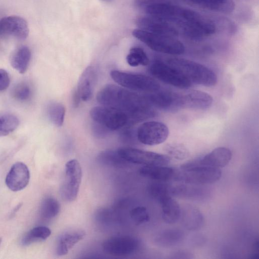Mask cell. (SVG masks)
I'll use <instances>...</instances> for the list:
<instances>
[{"label":"cell","instance_id":"cell-15","mask_svg":"<svg viewBox=\"0 0 259 259\" xmlns=\"http://www.w3.org/2000/svg\"><path fill=\"white\" fill-rule=\"evenodd\" d=\"M136 24L139 29L152 33L173 37L179 35V30L171 24L149 15L138 18Z\"/></svg>","mask_w":259,"mask_h":259},{"label":"cell","instance_id":"cell-25","mask_svg":"<svg viewBox=\"0 0 259 259\" xmlns=\"http://www.w3.org/2000/svg\"><path fill=\"white\" fill-rule=\"evenodd\" d=\"M185 237L184 233L178 229H167L159 232L154 238L159 246L169 247L181 243Z\"/></svg>","mask_w":259,"mask_h":259},{"label":"cell","instance_id":"cell-6","mask_svg":"<svg viewBox=\"0 0 259 259\" xmlns=\"http://www.w3.org/2000/svg\"><path fill=\"white\" fill-rule=\"evenodd\" d=\"M221 176L220 168L195 166L181 168L180 170L177 169L175 181L195 185H206L218 181Z\"/></svg>","mask_w":259,"mask_h":259},{"label":"cell","instance_id":"cell-8","mask_svg":"<svg viewBox=\"0 0 259 259\" xmlns=\"http://www.w3.org/2000/svg\"><path fill=\"white\" fill-rule=\"evenodd\" d=\"M117 151L127 162L144 166H164L168 165L170 162L168 156L153 152L131 147H123Z\"/></svg>","mask_w":259,"mask_h":259},{"label":"cell","instance_id":"cell-30","mask_svg":"<svg viewBox=\"0 0 259 259\" xmlns=\"http://www.w3.org/2000/svg\"><path fill=\"white\" fill-rule=\"evenodd\" d=\"M60 204L52 197H47L42 201L39 208L40 217L45 220H50L56 217L60 212Z\"/></svg>","mask_w":259,"mask_h":259},{"label":"cell","instance_id":"cell-1","mask_svg":"<svg viewBox=\"0 0 259 259\" xmlns=\"http://www.w3.org/2000/svg\"><path fill=\"white\" fill-rule=\"evenodd\" d=\"M144 8L148 15L169 22L192 39H201L213 34L217 29L215 24L209 19L174 4H157Z\"/></svg>","mask_w":259,"mask_h":259},{"label":"cell","instance_id":"cell-38","mask_svg":"<svg viewBox=\"0 0 259 259\" xmlns=\"http://www.w3.org/2000/svg\"><path fill=\"white\" fill-rule=\"evenodd\" d=\"M178 0H134L136 6L145 8L146 6L157 4H172Z\"/></svg>","mask_w":259,"mask_h":259},{"label":"cell","instance_id":"cell-29","mask_svg":"<svg viewBox=\"0 0 259 259\" xmlns=\"http://www.w3.org/2000/svg\"><path fill=\"white\" fill-rule=\"evenodd\" d=\"M97 161L100 164L112 167H121L128 162L120 156L117 151L112 150L101 152L97 156Z\"/></svg>","mask_w":259,"mask_h":259},{"label":"cell","instance_id":"cell-34","mask_svg":"<svg viewBox=\"0 0 259 259\" xmlns=\"http://www.w3.org/2000/svg\"><path fill=\"white\" fill-rule=\"evenodd\" d=\"M148 191L152 198L158 201L164 197L171 196L170 184L166 182L155 181L149 186Z\"/></svg>","mask_w":259,"mask_h":259},{"label":"cell","instance_id":"cell-36","mask_svg":"<svg viewBox=\"0 0 259 259\" xmlns=\"http://www.w3.org/2000/svg\"><path fill=\"white\" fill-rule=\"evenodd\" d=\"M31 94V89L29 85L24 82L17 84L12 91L13 98L20 102L27 101L30 98Z\"/></svg>","mask_w":259,"mask_h":259},{"label":"cell","instance_id":"cell-9","mask_svg":"<svg viewBox=\"0 0 259 259\" xmlns=\"http://www.w3.org/2000/svg\"><path fill=\"white\" fill-rule=\"evenodd\" d=\"M90 116L94 122L110 131L118 130L128 122L127 116L124 113L104 105L93 108L90 111Z\"/></svg>","mask_w":259,"mask_h":259},{"label":"cell","instance_id":"cell-23","mask_svg":"<svg viewBox=\"0 0 259 259\" xmlns=\"http://www.w3.org/2000/svg\"><path fill=\"white\" fill-rule=\"evenodd\" d=\"M170 185V195L171 197L187 199H199L205 196V189L191 184Z\"/></svg>","mask_w":259,"mask_h":259},{"label":"cell","instance_id":"cell-28","mask_svg":"<svg viewBox=\"0 0 259 259\" xmlns=\"http://www.w3.org/2000/svg\"><path fill=\"white\" fill-rule=\"evenodd\" d=\"M51 234V230L45 226L35 227L23 236L21 240L23 246H28L33 243L46 240Z\"/></svg>","mask_w":259,"mask_h":259},{"label":"cell","instance_id":"cell-19","mask_svg":"<svg viewBox=\"0 0 259 259\" xmlns=\"http://www.w3.org/2000/svg\"><path fill=\"white\" fill-rule=\"evenodd\" d=\"M97 79L95 68L92 66H88L79 78L76 89L81 100L88 101L92 98Z\"/></svg>","mask_w":259,"mask_h":259},{"label":"cell","instance_id":"cell-20","mask_svg":"<svg viewBox=\"0 0 259 259\" xmlns=\"http://www.w3.org/2000/svg\"><path fill=\"white\" fill-rule=\"evenodd\" d=\"M85 235V232L80 229H71L64 232L57 240L56 249L57 254L59 256L66 255Z\"/></svg>","mask_w":259,"mask_h":259},{"label":"cell","instance_id":"cell-11","mask_svg":"<svg viewBox=\"0 0 259 259\" xmlns=\"http://www.w3.org/2000/svg\"><path fill=\"white\" fill-rule=\"evenodd\" d=\"M137 138L140 143L149 146L160 144L168 137L169 130L163 123L148 121L141 124L136 131Z\"/></svg>","mask_w":259,"mask_h":259},{"label":"cell","instance_id":"cell-45","mask_svg":"<svg viewBox=\"0 0 259 259\" xmlns=\"http://www.w3.org/2000/svg\"><path fill=\"white\" fill-rule=\"evenodd\" d=\"M2 238L0 237V245L2 243Z\"/></svg>","mask_w":259,"mask_h":259},{"label":"cell","instance_id":"cell-43","mask_svg":"<svg viewBox=\"0 0 259 259\" xmlns=\"http://www.w3.org/2000/svg\"><path fill=\"white\" fill-rule=\"evenodd\" d=\"M81 100L80 97L78 95L77 92L75 91L72 96V103L74 107L78 106L80 101Z\"/></svg>","mask_w":259,"mask_h":259},{"label":"cell","instance_id":"cell-31","mask_svg":"<svg viewBox=\"0 0 259 259\" xmlns=\"http://www.w3.org/2000/svg\"><path fill=\"white\" fill-rule=\"evenodd\" d=\"M19 124L15 115L8 112L0 113V137L6 136L14 131Z\"/></svg>","mask_w":259,"mask_h":259},{"label":"cell","instance_id":"cell-27","mask_svg":"<svg viewBox=\"0 0 259 259\" xmlns=\"http://www.w3.org/2000/svg\"><path fill=\"white\" fill-rule=\"evenodd\" d=\"M202 8L213 11L229 13L235 8L232 0H187Z\"/></svg>","mask_w":259,"mask_h":259},{"label":"cell","instance_id":"cell-39","mask_svg":"<svg viewBox=\"0 0 259 259\" xmlns=\"http://www.w3.org/2000/svg\"><path fill=\"white\" fill-rule=\"evenodd\" d=\"M120 138L123 142L126 143H133L136 138L137 139L136 133L130 128L123 130L120 135Z\"/></svg>","mask_w":259,"mask_h":259},{"label":"cell","instance_id":"cell-10","mask_svg":"<svg viewBox=\"0 0 259 259\" xmlns=\"http://www.w3.org/2000/svg\"><path fill=\"white\" fill-rule=\"evenodd\" d=\"M150 71L159 80L179 89H188L191 85V81L177 69L159 60L152 64Z\"/></svg>","mask_w":259,"mask_h":259},{"label":"cell","instance_id":"cell-32","mask_svg":"<svg viewBox=\"0 0 259 259\" xmlns=\"http://www.w3.org/2000/svg\"><path fill=\"white\" fill-rule=\"evenodd\" d=\"M47 114L51 122L57 127L62 125L64 122L65 108L59 102H53L47 107Z\"/></svg>","mask_w":259,"mask_h":259},{"label":"cell","instance_id":"cell-24","mask_svg":"<svg viewBox=\"0 0 259 259\" xmlns=\"http://www.w3.org/2000/svg\"><path fill=\"white\" fill-rule=\"evenodd\" d=\"M159 202L161 205L162 217L164 222L172 224L180 219L181 208L172 197H164Z\"/></svg>","mask_w":259,"mask_h":259},{"label":"cell","instance_id":"cell-13","mask_svg":"<svg viewBox=\"0 0 259 259\" xmlns=\"http://www.w3.org/2000/svg\"><path fill=\"white\" fill-rule=\"evenodd\" d=\"M153 107L161 110L174 111L182 108L181 95L166 90H160L144 95Z\"/></svg>","mask_w":259,"mask_h":259},{"label":"cell","instance_id":"cell-14","mask_svg":"<svg viewBox=\"0 0 259 259\" xmlns=\"http://www.w3.org/2000/svg\"><path fill=\"white\" fill-rule=\"evenodd\" d=\"M231 150L226 147H218L202 158L183 164V168L195 166H205L222 168L226 166L232 158Z\"/></svg>","mask_w":259,"mask_h":259},{"label":"cell","instance_id":"cell-7","mask_svg":"<svg viewBox=\"0 0 259 259\" xmlns=\"http://www.w3.org/2000/svg\"><path fill=\"white\" fill-rule=\"evenodd\" d=\"M82 179V169L75 159L69 160L65 166L64 179L60 187V195L66 202L73 201L77 197Z\"/></svg>","mask_w":259,"mask_h":259},{"label":"cell","instance_id":"cell-42","mask_svg":"<svg viewBox=\"0 0 259 259\" xmlns=\"http://www.w3.org/2000/svg\"><path fill=\"white\" fill-rule=\"evenodd\" d=\"M259 250V245H258V240H257L255 241L253 245L252 253L250 255V257L252 258H257L258 257V252Z\"/></svg>","mask_w":259,"mask_h":259},{"label":"cell","instance_id":"cell-40","mask_svg":"<svg viewBox=\"0 0 259 259\" xmlns=\"http://www.w3.org/2000/svg\"><path fill=\"white\" fill-rule=\"evenodd\" d=\"M10 83V77L8 72L0 69V92L6 90Z\"/></svg>","mask_w":259,"mask_h":259},{"label":"cell","instance_id":"cell-16","mask_svg":"<svg viewBox=\"0 0 259 259\" xmlns=\"http://www.w3.org/2000/svg\"><path fill=\"white\" fill-rule=\"evenodd\" d=\"M29 34L26 21L18 16H9L0 19V36H11L25 39Z\"/></svg>","mask_w":259,"mask_h":259},{"label":"cell","instance_id":"cell-5","mask_svg":"<svg viewBox=\"0 0 259 259\" xmlns=\"http://www.w3.org/2000/svg\"><path fill=\"white\" fill-rule=\"evenodd\" d=\"M110 76L118 84L130 90L148 94L160 89L156 80L146 75L114 70L110 72Z\"/></svg>","mask_w":259,"mask_h":259},{"label":"cell","instance_id":"cell-12","mask_svg":"<svg viewBox=\"0 0 259 259\" xmlns=\"http://www.w3.org/2000/svg\"><path fill=\"white\" fill-rule=\"evenodd\" d=\"M139 241L130 236H115L110 237L102 243L103 251L107 254L123 256L134 253L139 247Z\"/></svg>","mask_w":259,"mask_h":259},{"label":"cell","instance_id":"cell-2","mask_svg":"<svg viewBox=\"0 0 259 259\" xmlns=\"http://www.w3.org/2000/svg\"><path fill=\"white\" fill-rule=\"evenodd\" d=\"M97 100L102 105L124 113L128 118L127 124L140 122L156 115L153 107L144 95L116 85L108 84L103 87L98 93Z\"/></svg>","mask_w":259,"mask_h":259},{"label":"cell","instance_id":"cell-26","mask_svg":"<svg viewBox=\"0 0 259 259\" xmlns=\"http://www.w3.org/2000/svg\"><path fill=\"white\" fill-rule=\"evenodd\" d=\"M31 57L29 48L25 46H21L12 53L10 58L11 65L19 73H24L28 68Z\"/></svg>","mask_w":259,"mask_h":259},{"label":"cell","instance_id":"cell-3","mask_svg":"<svg viewBox=\"0 0 259 259\" xmlns=\"http://www.w3.org/2000/svg\"><path fill=\"white\" fill-rule=\"evenodd\" d=\"M167 63L185 75L190 81L205 87H212L217 82L215 73L206 66L192 60L171 58Z\"/></svg>","mask_w":259,"mask_h":259},{"label":"cell","instance_id":"cell-4","mask_svg":"<svg viewBox=\"0 0 259 259\" xmlns=\"http://www.w3.org/2000/svg\"><path fill=\"white\" fill-rule=\"evenodd\" d=\"M133 35L158 52L174 55H181L185 52L183 43L173 37L156 34L140 29H135Z\"/></svg>","mask_w":259,"mask_h":259},{"label":"cell","instance_id":"cell-41","mask_svg":"<svg viewBox=\"0 0 259 259\" xmlns=\"http://www.w3.org/2000/svg\"><path fill=\"white\" fill-rule=\"evenodd\" d=\"M93 131L94 135L98 138H104L110 131L105 126L95 122L93 125Z\"/></svg>","mask_w":259,"mask_h":259},{"label":"cell","instance_id":"cell-21","mask_svg":"<svg viewBox=\"0 0 259 259\" xmlns=\"http://www.w3.org/2000/svg\"><path fill=\"white\" fill-rule=\"evenodd\" d=\"M177 169L166 165L144 166L139 172L145 178L157 182H167L175 181Z\"/></svg>","mask_w":259,"mask_h":259},{"label":"cell","instance_id":"cell-17","mask_svg":"<svg viewBox=\"0 0 259 259\" xmlns=\"http://www.w3.org/2000/svg\"><path fill=\"white\" fill-rule=\"evenodd\" d=\"M30 178L27 165L22 162L14 163L8 172L5 180L7 187L12 191H19L28 184Z\"/></svg>","mask_w":259,"mask_h":259},{"label":"cell","instance_id":"cell-35","mask_svg":"<svg viewBox=\"0 0 259 259\" xmlns=\"http://www.w3.org/2000/svg\"><path fill=\"white\" fill-rule=\"evenodd\" d=\"M164 150L169 156L178 160L186 159L189 155L188 149L182 144H168L165 145Z\"/></svg>","mask_w":259,"mask_h":259},{"label":"cell","instance_id":"cell-33","mask_svg":"<svg viewBox=\"0 0 259 259\" xmlns=\"http://www.w3.org/2000/svg\"><path fill=\"white\" fill-rule=\"evenodd\" d=\"M126 61L131 66H146L149 63V58L145 51L141 48H132L126 56Z\"/></svg>","mask_w":259,"mask_h":259},{"label":"cell","instance_id":"cell-44","mask_svg":"<svg viewBox=\"0 0 259 259\" xmlns=\"http://www.w3.org/2000/svg\"><path fill=\"white\" fill-rule=\"evenodd\" d=\"M103 2H111L112 0H101Z\"/></svg>","mask_w":259,"mask_h":259},{"label":"cell","instance_id":"cell-18","mask_svg":"<svg viewBox=\"0 0 259 259\" xmlns=\"http://www.w3.org/2000/svg\"><path fill=\"white\" fill-rule=\"evenodd\" d=\"M182 108L204 110L209 108L212 102V96L207 93L191 90L181 95Z\"/></svg>","mask_w":259,"mask_h":259},{"label":"cell","instance_id":"cell-22","mask_svg":"<svg viewBox=\"0 0 259 259\" xmlns=\"http://www.w3.org/2000/svg\"><path fill=\"white\" fill-rule=\"evenodd\" d=\"M180 219L182 225L189 230L199 229L204 223L202 214L197 208L191 205H186L181 208Z\"/></svg>","mask_w":259,"mask_h":259},{"label":"cell","instance_id":"cell-37","mask_svg":"<svg viewBox=\"0 0 259 259\" xmlns=\"http://www.w3.org/2000/svg\"><path fill=\"white\" fill-rule=\"evenodd\" d=\"M130 217L136 225H140L148 222L150 220L149 213L146 207L137 206L130 212Z\"/></svg>","mask_w":259,"mask_h":259}]
</instances>
